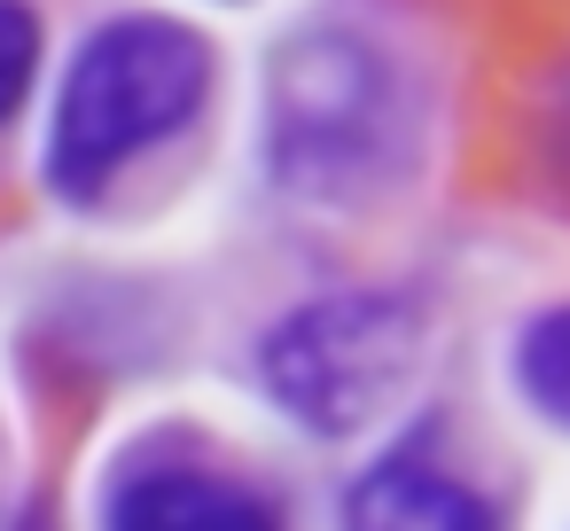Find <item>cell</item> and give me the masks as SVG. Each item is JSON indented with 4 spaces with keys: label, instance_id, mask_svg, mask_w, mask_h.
<instances>
[{
    "label": "cell",
    "instance_id": "1",
    "mask_svg": "<svg viewBox=\"0 0 570 531\" xmlns=\"http://www.w3.org/2000/svg\"><path fill=\"white\" fill-rule=\"evenodd\" d=\"M212 95V48L180 17H110L95 24L63 79L40 134V180L56 204H95L134 157L173 141Z\"/></svg>",
    "mask_w": 570,
    "mask_h": 531
},
{
    "label": "cell",
    "instance_id": "2",
    "mask_svg": "<svg viewBox=\"0 0 570 531\" xmlns=\"http://www.w3.org/2000/svg\"><path fill=\"white\" fill-rule=\"evenodd\" d=\"M399 157L391 63L344 32H289L266 56V173L297 204H360Z\"/></svg>",
    "mask_w": 570,
    "mask_h": 531
},
{
    "label": "cell",
    "instance_id": "3",
    "mask_svg": "<svg viewBox=\"0 0 570 531\" xmlns=\"http://www.w3.org/2000/svg\"><path fill=\"white\" fill-rule=\"evenodd\" d=\"M422 367V313L399 289H328L258 336V391L305 437L375 430Z\"/></svg>",
    "mask_w": 570,
    "mask_h": 531
},
{
    "label": "cell",
    "instance_id": "4",
    "mask_svg": "<svg viewBox=\"0 0 570 531\" xmlns=\"http://www.w3.org/2000/svg\"><path fill=\"white\" fill-rule=\"evenodd\" d=\"M344 515L352 523H414V531H438V523H484L492 508L469 484H453L445 469H430L422 453H383L344 492Z\"/></svg>",
    "mask_w": 570,
    "mask_h": 531
},
{
    "label": "cell",
    "instance_id": "5",
    "mask_svg": "<svg viewBox=\"0 0 570 531\" xmlns=\"http://www.w3.org/2000/svg\"><path fill=\"white\" fill-rule=\"evenodd\" d=\"M102 515L110 523H243V515H266V500L243 484H219L212 469H149L141 484H118Z\"/></svg>",
    "mask_w": 570,
    "mask_h": 531
},
{
    "label": "cell",
    "instance_id": "6",
    "mask_svg": "<svg viewBox=\"0 0 570 531\" xmlns=\"http://www.w3.org/2000/svg\"><path fill=\"white\" fill-rule=\"evenodd\" d=\"M508 383H515V399H523L547 430L570 437V305H547V313H531V321L515 328V344H508Z\"/></svg>",
    "mask_w": 570,
    "mask_h": 531
},
{
    "label": "cell",
    "instance_id": "7",
    "mask_svg": "<svg viewBox=\"0 0 570 531\" xmlns=\"http://www.w3.org/2000/svg\"><path fill=\"white\" fill-rule=\"evenodd\" d=\"M554 157H562V173H570V87H562V110H554Z\"/></svg>",
    "mask_w": 570,
    "mask_h": 531
},
{
    "label": "cell",
    "instance_id": "8",
    "mask_svg": "<svg viewBox=\"0 0 570 531\" xmlns=\"http://www.w3.org/2000/svg\"><path fill=\"white\" fill-rule=\"evenodd\" d=\"M219 9H243V0H219Z\"/></svg>",
    "mask_w": 570,
    "mask_h": 531
}]
</instances>
